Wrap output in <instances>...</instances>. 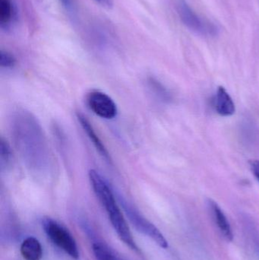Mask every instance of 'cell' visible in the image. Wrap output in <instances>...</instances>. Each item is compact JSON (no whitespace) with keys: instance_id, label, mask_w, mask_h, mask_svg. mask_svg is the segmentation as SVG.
Instances as JSON below:
<instances>
[{"instance_id":"obj_1","label":"cell","mask_w":259,"mask_h":260,"mask_svg":"<svg viewBox=\"0 0 259 260\" xmlns=\"http://www.w3.org/2000/svg\"><path fill=\"white\" fill-rule=\"evenodd\" d=\"M12 133L17 150L27 168L39 175L48 172L50 151L38 119L29 111L17 110L12 116Z\"/></svg>"},{"instance_id":"obj_2","label":"cell","mask_w":259,"mask_h":260,"mask_svg":"<svg viewBox=\"0 0 259 260\" xmlns=\"http://www.w3.org/2000/svg\"><path fill=\"white\" fill-rule=\"evenodd\" d=\"M90 183L96 197L104 208L108 218L117 235L126 246L138 252V249L132 232L122 213L116 198L115 193L106 179L96 170H91L88 174Z\"/></svg>"},{"instance_id":"obj_3","label":"cell","mask_w":259,"mask_h":260,"mask_svg":"<svg viewBox=\"0 0 259 260\" xmlns=\"http://www.w3.org/2000/svg\"><path fill=\"white\" fill-rule=\"evenodd\" d=\"M42 226L44 232L53 244L73 259H79V251L76 241L65 228L50 218H44Z\"/></svg>"},{"instance_id":"obj_4","label":"cell","mask_w":259,"mask_h":260,"mask_svg":"<svg viewBox=\"0 0 259 260\" xmlns=\"http://www.w3.org/2000/svg\"><path fill=\"white\" fill-rule=\"evenodd\" d=\"M120 202L129 221L138 232H141L152 239L161 248L167 249L168 247V242L155 224H152L145 217L143 216L135 208L127 203L126 200L120 198Z\"/></svg>"},{"instance_id":"obj_5","label":"cell","mask_w":259,"mask_h":260,"mask_svg":"<svg viewBox=\"0 0 259 260\" xmlns=\"http://www.w3.org/2000/svg\"><path fill=\"white\" fill-rule=\"evenodd\" d=\"M176 8L182 22L193 31L205 36L214 35L217 28L214 24L199 17L185 0H177Z\"/></svg>"},{"instance_id":"obj_6","label":"cell","mask_w":259,"mask_h":260,"mask_svg":"<svg viewBox=\"0 0 259 260\" xmlns=\"http://www.w3.org/2000/svg\"><path fill=\"white\" fill-rule=\"evenodd\" d=\"M89 109L100 118L112 120L117 117V106L114 101L103 91H91L86 98Z\"/></svg>"},{"instance_id":"obj_7","label":"cell","mask_w":259,"mask_h":260,"mask_svg":"<svg viewBox=\"0 0 259 260\" xmlns=\"http://www.w3.org/2000/svg\"><path fill=\"white\" fill-rule=\"evenodd\" d=\"M208 206L213 221L217 226L220 235L223 237L225 241L231 242L234 240V232L223 210L220 209L217 203L211 200H208Z\"/></svg>"},{"instance_id":"obj_8","label":"cell","mask_w":259,"mask_h":260,"mask_svg":"<svg viewBox=\"0 0 259 260\" xmlns=\"http://www.w3.org/2000/svg\"><path fill=\"white\" fill-rule=\"evenodd\" d=\"M214 108L222 117H231L236 111L235 104L224 87H219L214 101Z\"/></svg>"},{"instance_id":"obj_9","label":"cell","mask_w":259,"mask_h":260,"mask_svg":"<svg viewBox=\"0 0 259 260\" xmlns=\"http://www.w3.org/2000/svg\"><path fill=\"white\" fill-rule=\"evenodd\" d=\"M77 118L79 123H80L81 126H82V129H83L84 131L88 135V138H89L91 142H92L93 145L95 147L99 154H100L105 160H107V161H110V157H109L107 149H106V147H105L104 144L102 142L101 139L97 136L95 130H94L91 123H90L89 120L87 119L86 117H85V115L81 114V113H78Z\"/></svg>"},{"instance_id":"obj_10","label":"cell","mask_w":259,"mask_h":260,"mask_svg":"<svg viewBox=\"0 0 259 260\" xmlns=\"http://www.w3.org/2000/svg\"><path fill=\"white\" fill-rule=\"evenodd\" d=\"M17 19V9L13 0H0V27L9 30Z\"/></svg>"},{"instance_id":"obj_11","label":"cell","mask_w":259,"mask_h":260,"mask_svg":"<svg viewBox=\"0 0 259 260\" xmlns=\"http://www.w3.org/2000/svg\"><path fill=\"white\" fill-rule=\"evenodd\" d=\"M21 253L25 260H41L43 256L42 246L38 239L29 237L21 244Z\"/></svg>"},{"instance_id":"obj_12","label":"cell","mask_w":259,"mask_h":260,"mask_svg":"<svg viewBox=\"0 0 259 260\" xmlns=\"http://www.w3.org/2000/svg\"><path fill=\"white\" fill-rule=\"evenodd\" d=\"M93 252L97 260H123L110 249L100 243L93 244Z\"/></svg>"},{"instance_id":"obj_13","label":"cell","mask_w":259,"mask_h":260,"mask_svg":"<svg viewBox=\"0 0 259 260\" xmlns=\"http://www.w3.org/2000/svg\"><path fill=\"white\" fill-rule=\"evenodd\" d=\"M149 83H150L151 87H152L154 91L163 100L168 101L170 99V94H169L167 90L163 86L162 84L160 83L158 81L154 79H151L149 80Z\"/></svg>"},{"instance_id":"obj_14","label":"cell","mask_w":259,"mask_h":260,"mask_svg":"<svg viewBox=\"0 0 259 260\" xmlns=\"http://www.w3.org/2000/svg\"><path fill=\"white\" fill-rule=\"evenodd\" d=\"M16 59L9 52L1 50L0 52V66L2 68H12L15 66Z\"/></svg>"},{"instance_id":"obj_15","label":"cell","mask_w":259,"mask_h":260,"mask_svg":"<svg viewBox=\"0 0 259 260\" xmlns=\"http://www.w3.org/2000/svg\"><path fill=\"white\" fill-rule=\"evenodd\" d=\"M0 154H1V165H3L4 163L8 165V163L10 161L12 154H11L9 145L3 139H1V143H0Z\"/></svg>"},{"instance_id":"obj_16","label":"cell","mask_w":259,"mask_h":260,"mask_svg":"<svg viewBox=\"0 0 259 260\" xmlns=\"http://www.w3.org/2000/svg\"><path fill=\"white\" fill-rule=\"evenodd\" d=\"M250 166L254 175H255V177H256L257 180L259 182V160H252L250 162Z\"/></svg>"},{"instance_id":"obj_17","label":"cell","mask_w":259,"mask_h":260,"mask_svg":"<svg viewBox=\"0 0 259 260\" xmlns=\"http://www.w3.org/2000/svg\"><path fill=\"white\" fill-rule=\"evenodd\" d=\"M95 1L100 6L107 8V9L112 7L113 4H114V0H95Z\"/></svg>"},{"instance_id":"obj_18","label":"cell","mask_w":259,"mask_h":260,"mask_svg":"<svg viewBox=\"0 0 259 260\" xmlns=\"http://www.w3.org/2000/svg\"><path fill=\"white\" fill-rule=\"evenodd\" d=\"M59 1L61 2V3H62L65 7L68 8L69 6H71V0H59Z\"/></svg>"}]
</instances>
